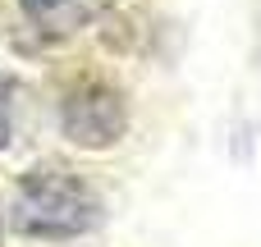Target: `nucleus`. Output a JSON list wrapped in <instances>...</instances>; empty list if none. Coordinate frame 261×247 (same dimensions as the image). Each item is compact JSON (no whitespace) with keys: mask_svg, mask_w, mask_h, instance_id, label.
<instances>
[{"mask_svg":"<svg viewBox=\"0 0 261 247\" xmlns=\"http://www.w3.org/2000/svg\"><path fill=\"white\" fill-rule=\"evenodd\" d=\"M101 225V197L69 165H32L9 202V229L18 238L64 243Z\"/></svg>","mask_w":261,"mask_h":247,"instance_id":"obj_1","label":"nucleus"},{"mask_svg":"<svg viewBox=\"0 0 261 247\" xmlns=\"http://www.w3.org/2000/svg\"><path fill=\"white\" fill-rule=\"evenodd\" d=\"M128 128V101L119 87L101 83V78H83L64 92V105H60V133L73 142V147H87V151H106L124 138Z\"/></svg>","mask_w":261,"mask_h":247,"instance_id":"obj_2","label":"nucleus"},{"mask_svg":"<svg viewBox=\"0 0 261 247\" xmlns=\"http://www.w3.org/2000/svg\"><path fill=\"white\" fill-rule=\"evenodd\" d=\"M18 5H23V14H28L46 37H55V41L73 37L78 28H87V23L96 18V9H101V0H18Z\"/></svg>","mask_w":261,"mask_h":247,"instance_id":"obj_3","label":"nucleus"},{"mask_svg":"<svg viewBox=\"0 0 261 247\" xmlns=\"http://www.w3.org/2000/svg\"><path fill=\"white\" fill-rule=\"evenodd\" d=\"M9 133H14V78L0 73V147H9Z\"/></svg>","mask_w":261,"mask_h":247,"instance_id":"obj_4","label":"nucleus"},{"mask_svg":"<svg viewBox=\"0 0 261 247\" xmlns=\"http://www.w3.org/2000/svg\"><path fill=\"white\" fill-rule=\"evenodd\" d=\"M0 229H5V220H0Z\"/></svg>","mask_w":261,"mask_h":247,"instance_id":"obj_5","label":"nucleus"}]
</instances>
